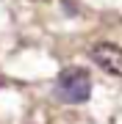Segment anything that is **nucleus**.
Instances as JSON below:
<instances>
[{
  "label": "nucleus",
  "mask_w": 122,
  "mask_h": 124,
  "mask_svg": "<svg viewBox=\"0 0 122 124\" xmlns=\"http://www.w3.org/2000/svg\"><path fill=\"white\" fill-rule=\"evenodd\" d=\"M28 3H45V0H28Z\"/></svg>",
  "instance_id": "obj_3"
},
{
  "label": "nucleus",
  "mask_w": 122,
  "mask_h": 124,
  "mask_svg": "<svg viewBox=\"0 0 122 124\" xmlns=\"http://www.w3.org/2000/svg\"><path fill=\"white\" fill-rule=\"evenodd\" d=\"M56 99L67 102V105H83L86 99L92 97V77L83 66H69L64 69L58 77H56L53 85Z\"/></svg>",
  "instance_id": "obj_1"
},
{
  "label": "nucleus",
  "mask_w": 122,
  "mask_h": 124,
  "mask_svg": "<svg viewBox=\"0 0 122 124\" xmlns=\"http://www.w3.org/2000/svg\"><path fill=\"white\" fill-rule=\"evenodd\" d=\"M89 55H92V61H94L103 72L122 77V47L111 44V41H100V44L89 47Z\"/></svg>",
  "instance_id": "obj_2"
}]
</instances>
